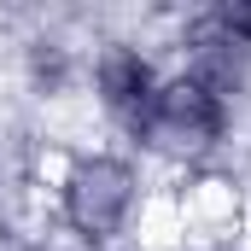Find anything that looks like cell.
Here are the masks:
<instances>
[{
	"label": "cell",
	"mask_w": 251,
	"mask_h": 251,
	"mask_svg": "<svg viewBox=\"0 0 251 251\" xmlns=\"http://www.w3.org/2000/svg\"><path fill=\"white\" fill-rule=\"evenodd\" d=\"M134 128H146L158 146H204L222 128V100L204 82H176V88L152 94V105L134 117Z\"/></svg>",
	"instance_id": "6da1fadb"
},
{
	"label": "cell",
	"mask_w": 251,
	"mask_h": 251,
	"mask_svg": "<svg viewBox=\"0 0 251 251\" xmlns=\"http://www.w3.org/2000/svg\"><path fill=\"white\" fill-rule=\"evenodd\" d=\"M128 199H134L128 170H123V164H111V158H94V164H82V170L70 176V187H64V210H70V222H76L82 234H111V228L123 222Z\"/></svg>",
	"instance_id": "7a4b0ae2"
},
{
	"label": "cell",
	"mask_w": 251,
	"mask_h": 251,
	"mask_svg": "<svg viewBox=\"0 0 251 251\" xmlns=\"http://www.w3.org/2000/svg\"><path fill=\"white\" fill-rule=\"evenodd\" d=\"M100 88H105V100H111L117 111H134V117H140V111L152 105V94H158V88H152V70L134 59V53H111V59L100 64Z\"/></svg>",
	"instance_id": "3957f363"
},
{
	"label": "cell",
	"mask_w": 251,
	"mask_h": 251,
	"mask_svg": "<svg viewBox=\"0 0 251 251\" xmlns=\"http://www.w3.org/2000/svg\"><path fill=\"white\" fill-rule=\"evenodd\" d=\"M222 29L234 41H251V6H222Z\"/></svg>",
	"instance_id": "277c9868"
}]
</instances>
